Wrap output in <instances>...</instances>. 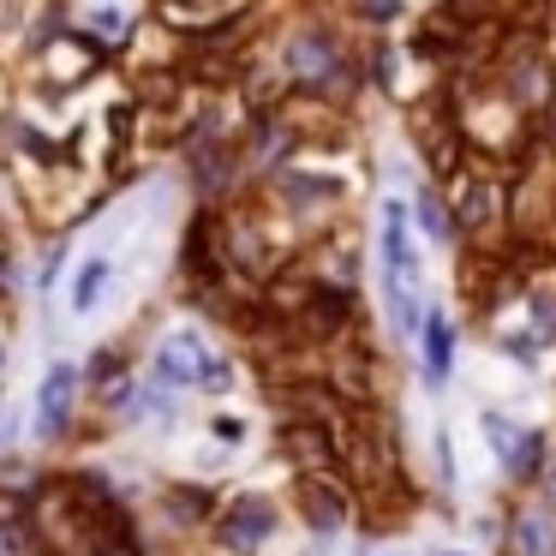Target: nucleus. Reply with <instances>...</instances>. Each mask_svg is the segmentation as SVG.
Returning a JSON list of instances; mask_svg holds the SVG:
<instances>
[{"instance_id":"nucleus-10","label":"nucleus","mask_w":556,"mask_h":556,"mask_svg":"<svg viewBox=\"0 0 556 556\" xmlns=\"http://www.w3.org/2000/svg\"><path fill=\"white\" fill-rule=\"evenodd\" d=\"M508 556H556V508H515L508 515Z\"/></svg>"},{"instance_id":"nucleus-16","label":"nucleus","mask_w":556,"mask_h":556,"mask_svg":"<svg viewBox=\"0 0 556 556\" xmlns=\"http://www.w3.org/2000/svg\"><path fill=\"white\" fill-rule=\"evenodd\" d=\"M431 455H437V472H443V491L455 484V448H448V431L431 437Z\"/></svg>"},{"instance_id":"nucleus-4","label":"nucleus","mask_w":556,"mask_h":556,"mask_svg":"<svg viewBox=\"0 0 556 556\" xmlns=\"http://www.w3.org/2000/svg\"><path fill=\"white\" fill-rule=\"evenodd\" d=\"M496 85H503V97L515 102L520 114H544V109H551V61H544L539 42L520 37L515 49L496 54Z\"/></svg>"},{"instance_id":"nucleus-15","label":"nucleus","mask_w":556,"mask_h":556,"mask_svg":"<svg viewBox=\"0 0 556 556\" xmlns=\"http://www.w3.org/2000/svg\"><path fill=\"white\" fill-rule=\"evenodd\" d=\"M419 222H425V233H431L437 245H443L448 233H455V222H448V204H437V192H425V198H419Z\"/></svg>"},{"instance_id":"nucleus-13","label":"nucleus","mask_w":556,"mask_h":556,"mask_svg":"<svg viewBox=\"0 0 556 556\" xmlns=\"http://www.w3.org/2000/svg\"><path fill=\"white\" fill-rule=\"evenodd\" d=\"M109 281H114V264H109V257H90V264L73 276V312H78V317L97 312L102 293H109Z\"/></svg>"},{"instance_id":"nucleus-5","label":"nucleus","mask_w":556,"mask_h":556,"mask_svg":"<svg viewBox=\"0 0 556 556\" xmlns=\"http://www.w3.org/2000/svg\"><path fill=\"white\" fill-rule=\"evenodd\" d=\"M276 527H281V508L269 503V496H233L228 508L210 515L216 544H222V551H233V556H257L269 539H276Z\"/></svg>"},{"instance_id":"nucleus-18","label":"nucleus","mask_w":556,"mask_h":556,"mask_svg":"<svg viewBox=\"0 0 556 556\" xmlns=\"http://www.w3.org/2000/svg\"><path fill=\"white\" fill-rule=\"evenodd\" d=\"M210 431H216L222 443H245V425H240V419H216V425H210Z\"/></svg>"},{"instance_id":"nucleus-7","label":"nucleus","mask_w":556,"mask_h":556,"mask_svg":"<svg viewBox=\"0 0 556 556\" xmlns=\"http://www.w3.org/2000/svg\"><path fill=\"white\" fill-rule=\"evenodd\" d=\"M281 455L293 460V472H300V479H312V484H341L336 437H329L317 419H300V413H288V425H281Z\"/></svg>"},{"instance_id":"nucleus-11","label":"nucleus","mask_w":556,"mask_h":556,"mask_svg":"<svg viewBox=\"0 0 556 556\" xmlns=\"http://www.w3.org/2000/svg\"><path fill=\"white\" fill-rule=\"evenodd\" d=\"M544 455H551V431H520L515 448H508V460H503V472L520 484V491H532V484H539Z\"/></svg>"},{"instance_id":"nucleus-2","label":"nucleus","mask_w":556,"mask_h":556,"mask_svg":"<svg viewBox=\"0 0 556 556\" xmlns=\"http://www.w3.org/2000/svg\"><path fill=\"white\" fill-rule=\"evenodd\" d=\"M150 383L180 395V389H204V395H228L233 389V359L204 336V329H174L150 359Z\"/></svg>"},{"instance_id":"nucleus-1","label":"nucleus","mask_w":556,"mask_h":556,"mask_svg":"<svg viewBox=\"0 0 556 556\" xmlns=\"http://www.w3.org/2000/svg\"><path fill=\"white\" fill-rule=\"evenodd\" d=\"M383 293H389V317H395V336L413 341L419 336V317H425V300H419V240H413V222H407V204L389 198L383 216Z\"/></svg>"},{"instance_id":"nucleus-14","label":"nucleus","mask_w":556,"mask_h":556,"mask_svg":"<svg viewBox=\"0 0 556 556\" xmlns=\"http://www.w3.org/2000/svg\"><path fill=\"white\" fill-rule=\"evenodd\" d=\"M479 431H484V448H491L496 460H508V448H515L520 425H508L503 413H484V419H479Z\"/></svg>"},{"instance_id":"nucleus-3","label":"nucleus","mask_w":556,"mask_h":556,"mask_svg":"<svg viewBox=\"0 0 556 556\" xmlns=\"http://www.w3.org/2000/svg\"><path fill=\"white\" fill-rule=\"evenodd\" d=\"M288 78L305 90V97H336L341 78H348V49L329 25H300L288 37Z\"/></svg>"},{"instance_id":"nucleus-17","label":"nucleus","mask_w":556,"mask_h":556,"mask_svg":"<svg viewBox=\"0 0 556 556\" xmlns=\"http://www.w3.org/2000/svg\"><path fill=\"white\" fill-rule=\"evenodd\" d=\"M359 13L365 18H401V0H365Z\"/></svg>"},{"instance_id":"nucleus-8","label":"nucleus","mask_w":556,"mask_h":556,"mask_svg":"<svg viewBox=\"0 0 556 556\" xmlns=\"http://www.w3.org/2000/svg\"><path fill=\"white\" fill-rule=\"evenodd\" d=\"M78 395H85V383H78V365L54 359L49 371H42V389H37V437H42V443H61V437L73 431Z\"/></svg>"},{"instance_id":"nucleus-6","label":"nucleus","mask_w":556,"mask_h":556,"mask_svg":"<svg viewBox=\"0 0 556 556\" xmlns=\"http://www.w3.org/2000/svg\"><path fill=\"white\" fill-rule=\"evenodd\" d=\"M448 180H455V192H448V222H455V233L484 240L491 228H503V204H508L503 186L484 180V174H448Z\"/></svg>"},{"instance_id":"nucleus-19","label":"nucleus","mask_w":556,"mask_h":556,"mask_svg":"<svg viewBox=\"0 0 556 556\" xmlns=\"http://www.w3.org/2000/svg\"><path fill=\"white\" fill-rule=\"evenodd\" d=\"M437 556H467V551H437Z\"/></svg>"},{"instance_id":"nucleus-12","label":"nucleus","mask_w":556,"mask_h":556,"mask_svg":"<svg viewBox=\"0 0 556 556\" xmlns=\"http://www.w3.org/2000/svg\"><path fill=\"white\" fill-rule=\"evenodd\" d=\"M162 496H168V515L180 532L210 527V515H216V491H204V484H168Z\"/></svg>"},{"instance_id":"nucleus-9","label":"nucleus","mask_w":556,"mask_h":556,"mask_svg":"<svg viewBox=\"0 0 556 556\" xmlns=\"http://www.w3.org/2000/svg\"><path fill=\"white\" fill-rule=\"evenodd\" d=\"M419 371H425V383L431 389H443L448 377H455V348H460V329L448 324L443 312H431V305H425V317H419Z\"/></svg>"}]
</instances>
